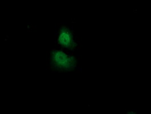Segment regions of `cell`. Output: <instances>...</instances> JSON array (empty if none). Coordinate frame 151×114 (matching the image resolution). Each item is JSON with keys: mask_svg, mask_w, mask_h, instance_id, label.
Wrapping results in <instances>:
<instances>
[{"mask_svg": "<svg viewBox=\"0 0 151 114\" xmlns=\"http://www.w3.org/2000/svg\"><path fill=\"white\" fill-rule=\"evenodd\" d=\"M52 62L59 70L69 71L76 67V61L73 57L68 56L62 51L55 50L52 53Z\"/></svg>", "mask_w": 151, "mask_h": 114, "instance_id": "obj_1", "label": "cell"}, {"mask_svg": "<svg viewBox=\"0 0 151 114\" xmlns=\"http://www.w3.org/2000/svg\"><path fill=\"white\" fill-rule=\"evenodd\" d=\"M59 43L62 46L70 50L73 49L76 46L71 32L65 27H63L60 29Z\"/></svg>", "mask_w": 151, "mask_h": 114, "instance_id": "obj_2", "label": "cell"}]
</instances>
